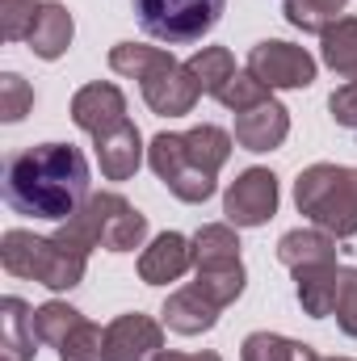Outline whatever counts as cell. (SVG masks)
Instances as JSON below:
<instances>
[{
	"mask_svg": "<svg viewBox=\"0 0 357 361\" xmlns=\"http://www.w3.org/2000/svg\"><path fill=\"white\" fill-rule=\"evenodd\" d=\"M89 197V160L72 143H42L4 164V202L17 214L68 223Z\"/></svg>",
	"mask_w": 357,
	"mask_h": 361,
	"instance_id": "obj_1",
	"label": "cell"
},
{
	"mask_svg": "<svg viewBox=\"0 0 357 361\" xmlns=\"http://www.w3.org/2000/svg\"><path fill=\"white\" fill-rule=\"evenodd\" d=\"M109 68H114L118 76L139 80V92H143L147 109L160 114V118H181V114H189V109L198 105V97H202L193 72H189L181 59H173L169 51L147 47V42H118V47L109 51Z\"/></svg>",
	"mask_w": 357,
	"mask_h": 361,
	"instance_id": "obj_2",
	"label": "cell"
},
{
	"mask_svg": "<svg viewBox=\"0 0 357 361\" xmlns=\"http://www.w3.org/2000/svg\"><path fill=\"white\" fill-rule=\"evenodd\" d=\"M0 261L13 277L38 281L47 290H72L89 269V252L59 240V235H34V231H4L0 240Z\"/></svg>",
	"mask_w": 357,
	"mask_h": 361,
	"instance_id": "obj_3",
	"label": "cell"
},
{
	"mask_svg": "<svg viewBox=\"0 0 357 361\" xmlns=\"http://www.w3.org/2000/svg\"><path fill=\"white\" fill-rule=\"evenodd\" d=\"M55 235L85 248V252H92V248L135 252L147 240V214H139L122 193H92Z\"/></svg>",
	"mask_w": 357,
	"mask_h": 361,
	"instance_id": "obj_4",
	"label": "cell"
},
{
	"mask_svg": "<svg viewBox=\"0 0 357 361\" xmlns=\"http://www.w3.org/2000/svg\"><path fill=\"white\" fill-rule=\"evenodd\" d=\"M298 210L328 235H357V169L349 164H311L294 180Z\"/></svg>",
	"mask_w": 357,
	"mask_h": 361,
	"instance_id": "obj_5",
	"label": "cell"
},
{
	"mask_svg": "<svg viewBox=\"0 0 357 361\" xmlns=\"http://www.w3.org/2000/svg\"><path fill=\"white\" fill-rule=\"evenodd\" d=\"M131 4H135L143 34L169 47H185V42L206 38L219 25L227 0H131Z\"/></svg>",
	"mask_w": 357,
	"mask_h": 361,
	"instance_id": "obj_6",
	"label": "cell"
},
{
	"mask_svg": "<svg viewBox=\"0 0 357 361\" xmlns=\"http://www.w3.org/2000/svg\"><path fill=\"white\" fill-rule=\"evenodd\" d=\"M147 164H152L156 177L173 189V197L189 202V206H198V202H206V197L214 193V177L189 164V156H185V135H169V130L156 135L152 147H147Z\"/></svg>",
	"mask_w": 357,
	"mask_h": 361,
	"instance_id": "obj_7",
	"label": "cell"
},
{
	"mask_svg": "<svg viewBox=\"0 0 357 361\" xmlns=\"http://www.w3.org/2000/svg\"><path fill=\"white\" fill-rule=\"evenodd\" d=\"M248 72L269 89H307L315 80V59L307 47L265 38L248 51Z\"/></svg>",
	"mask_w": 357,
	"mask_h": 361,
	"instance_id": "obj_8",
	"label": "cell"
},
{
	"mask_svg": "<svg viewBox=\"0 0 357 361\" xmlns=\"http://www.w3.org/2000/svg\"><path fill=\"white\" fill-rule=\"evenodd\" d=\"M223 214L231 227H261L277 214V177L269 169H244L223 193Z\"/></svg>",
	"mask_w": 357,
	"mask_h": 361,
	"instance_id": "obj_9",
	"label": "cell"
},
{
	"mask_svg": "<svg viewBox=\"0 0 357 361\" xmlns=\"http://www.w3.org/2000/svg\"><path fill=\"white\" fill-rule=\"evenodd\" d=\"M72 122H76L80 130H89L92 139L118 130L122 122H131V118H126V97H122V89L109 85V80L85 85V89L72 97Z\"/></svg>",
	"mask_w": 357,
	"mask_h": 361,
	"instance_id": "obj_10",
	"label": "cell"
},
{
	"mask_svg": "<svg viewBox=\"0 0 357 361\" xmlns=\"http://www.w3.org/2000/svg\"><path fill=\"white\" fill-rule=\"evenodd\" d=\"M105 341H109V361H147L164 349V328L152 315L131 311L105 328Z\"/></svg>",
	"mask_w": 357,
	"mask_h": 361,
	"instance_id": "obj_11",
	"label": "cell"
},
{
	"mask_svg": "<svg viewBox=\"0 0 357 361\" xmlns=\"http://www.w3.org/2000/svg\"><path fill=\"white\" fill-rule=\"evenodd\" d=\"M286 135H290V114L273 97L244 109V114H236V143L244 152H273V147L286 143Z\"/></svg>",
	"mask_w": 357,
	"mask_h": 361,
	"instance_id": "obj_12",
	"label": "cell"
},
{
	"mask_svg": "<svg viewBox=\"0 0 357 361\" xmlns=\"http://www.w3.org/2000/svg\"><path fill=\"white\" fill-rule=\"evenodd\" d=\"M189 265H193V240H185L177 231H164V235H156V240L143 248V257H139V277H143L147 286H169V281L185 277Z\"/></svg>",
	"mask_w": 357,
	"mask_h": 361,
	"instance_id": "obj_13",
	"label": "cell"
},
{
	"mask_svg": "<svg viewBox=\"0 0 357 361\" xmlns=\"http://www.w3.org/2000/svg\"><path fill=\"white\" fill-rule=\"evenodd\" d=\"M97 164L105 180H131L143 164V135L135 122H122L118 130L97 139Z\"/></svg>",
	"mask_w": 357,
	"mask_h": 361,
	"instance_id": "obj_14",
	"label": "cell"
},
{
	"mask_svg": "<svg viewBox=\"0 0 357 361\" xmlns=\"http://www.w3.org/2000/svg\"><path fill=\"white\" fill-rule=\"evenodd\" d=\"M219 302H210L198 286H185L177 294H169L164 302V328L177 332V336H202L219 324Z\"/></svg>",
	"mask_w": 357,
	"mask_h": 361,
	"instance_id": "obj_15",
	"label": "cell"
},
{
	"mask_svg": "<svg viewBox=\"0 0 357 361\" xmlns=\"http://www.w3.org/2000/svg\"><path fill=\"white\" fill-rule=\"evenodd\" d=\"M72 34H76L72 13H68L59 0H47V4H38L25 42H30V51H34L38 59H59V55L72 47Z\"/></svg>",
	"mask_w": 357,
	"mask_h": 361,
	"instance_id": "obj_16",
	"label": "cell"
},
{
	"mask_svg": "<svg viewBox=\"0 0 357 361\" xmlns=\"http://www.w3.org/2000/svg\"><path fill=\"white\" fill-rule=\"evenodd\" d=\"M277 261L286 269H307V265H332L337 261V235L320 227H294L277 240Z\"/></svg>",
	"mask_w": 357,
	"mask_h": 361,
	"instance_id": "obj_17",
	"label": "cell"
},
{
	"mask_svg": "<svg viewBox=\"0 0 357 361\" xmlns=\"http://www.w3.org/2000/svg\"><path fill=\"white\" fill-rule=\"evenodd\" d=\"M341 265H307V269H294V286H298V302L311 319H324L337 311V294H341Z\"/></svg>",
	"mask_w": 357,
	"mask_h": 361,
	"instance_id": "obj_18",
	"label": "cell"
},
{
	"mask_svg": "<svg viewBox=\"0 0 357 361\" xmlns=\"http://www.w3.org/2000/svg\"><path fill=\"white\" fill-rule=\"evenodd\" d=\"M38 332H34V307H25L21 298H4L0 302V349L8 361H30L38 349Z\"/></svg>",
	"mask_w": 357,
	"mask_h": 361,
	"instance_id": "obj_19",
	"label": "cell"
},
{
	"mask_svg": "<svg viewBox=\"0 0 357 361\" xmlns=\"http://www.w3.org/2000/svg\"><path fill=\"white\" fill-rule=\"evenodd\" d=\"M185 156H189V164H193V169H202V173H210V177H214V173L231 160V135H227L223 126L202 122V126L185 130Z\"/></svg>",
	"mask_w": 357,
	"mask_h": 361,
	"instance_id": "obj_20",
	"label": "cell"
},
{
	"mask_svg": "<svg viewBox=\"0 0 357 361\" xmlns=\"http://www.w3.org/2000/svg\"><path fill=\"white\" fill-rule=\"evenodd\" d=\"M320 55L337 76H357V17H341L320 34Z\"/></svg>",
	"mask_w": 357,
	"mask_h": 361,
	"instance_id": "obj_21",
	"label": "cell"
},
{
	"mask_svg": "<svg viewBox=\"0 0 357 361\" xmlns=\"http://www.w3.org/2000/svg\"><path fill=\"white\" fill-rule=\"evenodd\" d=\"M185 68L193 72L198 89L206 92V97H219L223 85L236 76V59H231L227 47H202V51H193V55L185 59Z\"/></svg>",
	"mask_w": 357,
	"mask_h": 361,
	"instance_id": "obj_22",
	"label": "cell"
},
{
	"mask_svg": "<svg viewBox=\"0 0 357 361\" xmlns=\"http://www.w3.org/2000/svg\"><path fill=\"white\" fill-rule=\"evenodd\" d=\"M227 261H240L236 227H231V223H206V227L193 235V269L227 265Z\"/></svg>",
	"mask_w": 357,
	"mask_h": 361,
	"instance_id": "obj_23",
	"label": "cell"
},
{
	"mask_svg": "<svg viewBox=\"0 0 357 361\" xmlns=\"http://www.w3.org/2000/svg\"><path fill=\"white\" fill-rule=\"evenodd\" d=\"M240 361H320V353L311 345L277 336V332H253V336H244Z\"/></svg>",
	"mask_w": 357,
	"mask_h": 361,
	"instance_id": "obj_24",
	"label": "cell"
},
{
	"mask_svg": "<svg viewBox=\"0 0 357 361\" xmlns=\"http://www.w3.org/2000/svg\"><path fill=\"white\" fill-rule=\"evenodd\" d=\"M244 281H248L244 261H227V265H206V269H198V281H193V286H198L210 302L231 307V302L244 294Z\"/></svg>",
	"mask_w": 357,
	"mask_h": 361,
	"instance_id": "obj_25",
	"label": "cell"
},
{
	"mask_svg": "<svg viewBox=\"0 0 357 361\" xmlns=\"http://www.w3.org/2000/svg\"><path fill=\"white\" fill-rule=\"evenodd\" d=\"M85 324V315L76 311V307H68V302H42L38 311H34V332H38V345H63L76 328Z\"/></svg>",
	"mask_w": 357,
	"mask_h": 361,
	"instance_id": "obj_26",
	"label": "cell"
},
{
	"mask_svg": "<svg viewBox=\"0 0 357 361\" xmlns=\"http://www.w3.org/2000/svg\"><path fill=\"white\" fill-rule=\"evenodd\" d=\"M349 0H286V21L303 34H324L332 21H341V8Z\"/></svg>",
	"mask_w": 357,
	"mask_h": 361,
	"instance_id": "obj_27",
	"label": "cell"
},
{
	"mask_svg": "<svg viewBox=\"0 0 357 361\" xmlns=\"http://www.w3.org/2000/svg\"><path fill=\"white\" fill-rule=\"evenodd\" d=\"M59 361H109V341H105V328L97 324H80L63 345H59Z\"/></svg>",
	"mask_w": 357,
	"mask_h": 361,
	"instance_id": "obj_28",
	"label": "cell"
},
{
	"mask_svg": "<svg viewBox=\"0 0 357 361\" xmlns=\"http://www.w3.org/2000/svg\"><path fill=\"white\" fill-rule=\"evenodd\" d=\"M269 97H273V89H269V85H261V80L244 68V72H236V76L223 85V92H219L214 101H219V105H227L231 114H244V109L261 105V101H269Z\"/></svg>",
	"mask_w": 357,
	"mask_h": 361,
	"instance_id": "obj_29",
	"label": "cell"
},
{
	"mask_svg": "<svg viewBox=\"0 0 357 361\" xmlns=\"http://www.w3.org/2000/svg\"><path fill=\"white\" fill-rule=\"evenodd\" d=\"M34 105V89L17 76V72H4L0 76V118L4 122H21Z\"/></svg>",
	"mask_w": 357,
	"mask_h": 361,
	"instance_id": "obj_30",
	"label": "cell"
},
{
	"mask_svg": "<svg viewBox=\"0 0 357 361\" xmlns=\"http://www.w3.org/2000/svg\"><path fill=\"white\" fill-rule=\"evenodd\" d=\"M38 13V0H0V30L8 42H21L30 34V21Z\"/></svg>",
	"mask_w": 357,
	"mask_h": 361,
	"instance_id": "obj_31",
	"label": "cell"
},
{
	"mask_svg": "<svg viewBox=\"0 0 357 361\" xmlns=\"http://www.w3.org/2000/svg\"><path fill=\"white\" fill-rule=\"evenodd\" d=\"M337 324L345 336H357V269L341 273V294H337Z\"/></svg>",
	"mask_w": 357,
	"mask_h": 361,
	"instance_id": "obj_32",
	"label": "cell"
},
{
	"mask_svg": "<svg viewBox=\"0 0 357 361\" xmlns=\"http://www.w3.org/2000/svg\"><path fill=\"white\" fill-rule=\"evenodd\" d=\"M328 109H332V122L345 126V130H357V80L341 85V89L328 97Z\"/></svg>",
	"mask_w": 357,
	"mask_h": 361,
	"instance_id": "obj_33",
	"label": "cell"
},
{
	"mask_svg": "<svg viewBox=\"0 0 357 361\" xmlns=\"http://www.w3.org/2000/svg\"><path fill=\"white\" fill-rule=\"evenodd\" d=\"M152 361H223L219 353H169V349H160Z\"/></svg>",
	"mask_w": 357,
	"mask_h": 361,
	"instance_id": "obj_34",
	"label": "cell"
},
{
	"mask_svg": "<svg viewBox=\"0 0 357 361\" xmlns=\"http://www.w3.org/2000/svg\"><path fill=\"white\" fill-rule=\"evenodd\" d=\"M320 361H353V357H320Z\"/></svg>",
	"mask_w": 357,
	"mask_h": 361,
	"instance_id": "obj_35",
	"label": "cell"
},
{
	"mask_svg": "<svg viewBox=\"0 0 357 361\" xmlns=\"http://www.w3.org/2000/svg\"><path fill=\"white\" fill-rule=\"evenodd\" d=\"M353 80H357V76H353Z\"/></svg>",
	"mask_w": 357,
	"mask_h": 361,
	"instance_id": "obj_36",
	"label": "cell"
}]
</instances>
